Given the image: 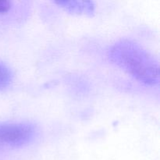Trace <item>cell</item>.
Wrapping results in <instances>:
<instances>
[{"mask_svg":"<svg viewBox=\"0 0 160 160\" xmlns=\"http://www.w3.org/2000/svg\"><path fill=\"white\" fill-rule=\"evenodd\" d=\"M12 7V2L9 1H0V14L8 12Z\"/></svg>","mask_w":160,"mask_h":160,"instance_id":"obj_5","label":"cell"},{"mask_svg":"<svg viewBox=\"0 0 160 160\" xmlns=\"http://www.w3.org/2000/svg\"><path fill=\"white\" fill-rule=\"evenodd\" d=\"M37 134L36 128L29 123H0V147L16 148L31 143Z\"/></svg>","mask_w":160,"mask_h":160,"instance_id":"obj_2","label":"cell"},{"mask_svg":"<svg viewBox=\"0 0 160 160\" xmlns=\"http://www.w3.org/2000/svg\"><path fill=\"white\" fill-rule=\"evenodd\" d=\"M111 62L140 82L156 85L159 81L158 60L146 49L133 41L123 39L109 48Z\"/></svg>","mask_w":160,"mask_h":160,"instance_id":"obj_1","label":"cell"},{"mask_svg":"<svg viewBox=\"0 0 160 160\" xmlns=\"http://www.w3.org/2000/svg\"><path fill=\"white\" fill-rule=\"evenodd\" d=\"M12 79V73L10 69L0 62V90L6 88L10 84Z\"/></svg>","mask_w":160,"mask_h":160,"instance_id":"obj_4","label":"cell"},{"mask_svg":"<svg viewBox=\"0 0 160 160\" xmlns=\"http://www.w3.org/2000/svg\"><path fill=\"white\" fill-rule=\"evenodd\" d=\"M55 3L67 12L77 15L92 16L95 12V3L92 1H56Z\"/></svg>","mask_w":160,"mask_h":160,"instance_id":"obj_3","label":"cell"}]
</instances>
